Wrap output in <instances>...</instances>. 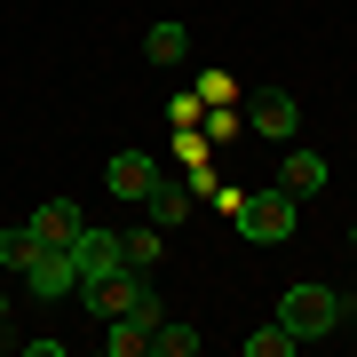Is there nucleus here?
I'll return each instance as SVG.
<instances>
[{
	"label": "nucleus",
	"mask_w": 357,
	"mask_h": 357,
	"mask_svg": "<svg viewBox=\"0 0 357 357\" xmlns=\"http://www.w3.org/2000/svg\"><path fill=\"white\" fill-rule=\"evenodd\" d=\"M230 215H238V230H246L255 246H286V238H294V222H302V199H294L286 183H270V191L238 199Z\"/></svg>",
	"instance_id": "1"
},
{
	"label": "nucleus",
	"mask_w": 357,
	"mask_h": 357,
	"mask_svg": "<svg viewBox=\"0 0 357 357\" xmlns=\"http://www.w3.org/2000/svg\"><path fill=\"white\" fill-rule=\"evenodd\" d=\"M278 326L294 333V342H318V333L342 326V302H333L326 286H286L278 294Z\"/></svg>",
	"instance_id": "2"
},
{
	"label": "nucleus",
	"mask_w": 357,
	"mask_h": 357,
	"mask_svg": "<svg viewBox=\"0 0 357 357\" xmlns=\"http://www.w3.org/2000/svg\"><path fill=\"white\" fill-rule=\"evenodd\" d=\"M246 128L270 135V143H294V128H302V103H294L286 88H255V103H246Z\"/></svg>",
	"instance_id": "3"
},
{
	"label": "nucleus",
	"mask_w": 357,
	"mask_h": 357,
	"mask_svg": "<svg viewBox=\"0 0 357 357\" xmlns=\"http://www.w3.org/2000/svg\"><path fill=\"white\" fill-rule=\"evenodd\" d=\"M143 286H151V278H143V270H128V262H119V270H103V278H96V286H79V302H88V310H96V318H103V326H112V318H119V310H128V302H135V294H143Z\"/></svg>",
	"instance_id": "4"
},
{
	"label": "nucleus",
	"mask_w": 357,
	"mask_h": 357,
	"mask_svg": "<svg viewBox=\"0 0 357 357\" xmlns=\"http://www.w3.org/2000/svg\"><path fill=\"white\" fill-rule=\"evenodd\" d=\"M103 270H119V230H79V238H72V278L96 286ZM79 286H72V294H79Z\"/></svg>",
	"instance_id": "5"
},
{
	"label": "nucleus",
	"mask_w": 357,
	"mask_h": 357,
	"mask_svg": "<svg viewBox=\"0 0 357 357\" xmlns=\"http://www.w3.org/2000/svg\"><path fill=\"white\" fill-rule=\"evenodd\" d=\"M151 183H159V167L143 159V151H119L112 167H103V191H112L119 206H143V191H151Z\"/></svg>",
	"instance_id": "6"
},
{
	"label": "nucleus",
	"mask_w": 357,
	"mask_h": 357,
	"mask_svg": "<svg viewBox=\"0 0 357 357\" xmlns=\"http://www.w3.org/2000/svg\"><path fill=\"white\" fill-rule=\"evenodd\" d=\"M24 286L40 294V302L72 294V286H79V278H72V246H40V255H32V270H24Z\"/></svg>",
	"instance_id": "7"
},
{
	"label": "nucleus",
	"mask_w": 357,
	"mask_h": 357,
	"mask_svg": "<svg viewBox=\"0 0 357 357\" xmlns=\"http://www.w3.org/2000/svg\"><path fill=\"white\" fill-rule=\"evenodd\" d=\"M79 230H88V222H79V206H72V199H48V206H32V238H40V246H72Z\"/></svg>",
	"instance_id": "8"
},
{
	"label": "nucleus",
	"mask_w": 357,
	"mask_h": 357,
	"mask_svg": "<svg viewBox=\"0 0 357 357\" xmlns=\"http://www.w3.org/2000/svg\"><path fill=\"white\" fill-rule=\"evenodd\" d=\"M159 255H167V230H159V222L119 230V262H128V270H143V278H151V270H159Z\"/></svg>",
	"instance_id": "9"
},
{
	"label": "nucleus",
	"mask_w": 357,
	"mask_h": 357,
	"mask_svg": "<svg viewBox=\"0 0 357 357\" xmlns=\"http://www.w3.org/2000/svg\"><path fill=\"white\" fill-rule=\"evenodd\" d=\"M143 206H151V222L159 230H175V222H191V183H151V191H143Z\"/></svg>",
	"instance_id": "10"
},
{
	"label": "nucleus",
	"mask_w": 357,
	"mask_h": 357,
	"mask_svg": "<svg viewBox=\"0 0 357 357\" xmlns=\"http://www.w3.org/2000/svg\"><path fill=\"white\" fill-rule=\"evenodd\" d=\"M278 183H286L294 199H318V191H326V159H318V151H286Z\"/></svg>",
	"instance_id": "11"
},
{
	"label": "nucleus",
	"mask_w": 357,
	"mask_h": 357,
	"mask_svg": "<svg viewBox=\"0 0 357 357\" xmlns=\"http://www.w3.org/2000/svg\"><path fill=\"white\" fill-rule=\"evenodd\" d=\"M143 56H151V64H183V56H191V32H183L175 16H159V24L143 32Z\"/></svg>",
	"instance_id": "12"
},
{
	"label": "nucleus",
	"mask_w": 357,
	"mask_h": 357,
	"mask_svg": "<svg viewBox=\"0 0 357 357\" xmlns=\"http://www.w3.org/2000/svg\"><path fill=\"white\" fill-rule=\"evenodd\" d=\"M151 349H159V357H199L191 318H159V326H151Z\"/></svg>",
	"instance_id": "13"
},
{
	"label": "nucleus",
	"mask_w": 357,
	"mask_h": 357,
	"mask_svg": "<svg viewBox=\"0 0 357 357\" xmlns=\"http://www.w3.org/2000/svg\"><path fill=\"white\" fill-rule=\"evenodd\" d=\"M32 255H40L32 222H8V230H0V270H32Z\"/></svg>",
	"instance_id": "14"
},
{
	"label": "nucleus",
	"mask_w": 357,
	"mask_h": 357,
	"mask_svg": "<svg viewBox=\"0 0 357 357\" xmlns=\"http://www.w3.org/2000/svg\"><path fill=\"white\" fill-rule=\"evenodd\" d=\"M294 349H302V342H294V333H286L278 318H270L262 333H246V357H294Z\"/></svg>",
	"instance_id": "15"
},
{
	"label": "nucleus",
	"mask_w": 357,
	"mask_h": 357,
	"mask_svg": "<svg viewBox=\"0 0 357 357\" xmlns=\"http://www.w3.org/2000/svg\"><path fill=\"white\" fill-rule=\"evenodd\" d=\"M0 326H8V294H0Z\"/></svg>",
	"instance_id": "16"
},
{
	"label": "nucleus",
	"mask_w": 357,
	"mask_h": 357,
	"mask_svg": "<svg viewBox=\"0 0 357 357\" xmlns=\"http://www.w3.org/2000/svg\"><path fill=\"white\" fill-rule=\"evenodd\" d=\"M349 246H357V230H349Z\"/></svg>",
	"instance_id": "17"
}]
</instances>
